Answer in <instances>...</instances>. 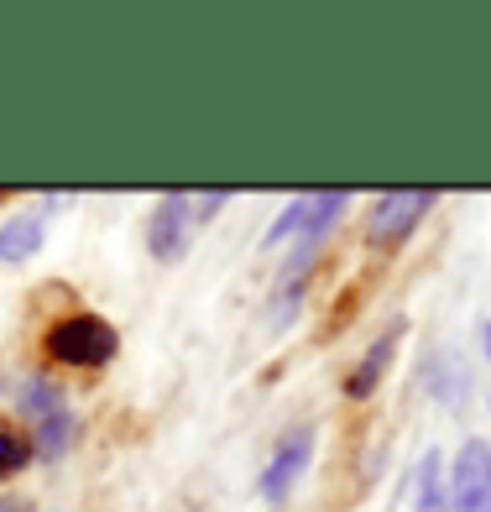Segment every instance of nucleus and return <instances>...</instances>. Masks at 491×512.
<instances>
[{"instance_id":"6e6552de","label":"nucleus","mask_w":491,"mask_h":512,"mask_svg":"<svg viewBox=\"0 0 491 512\" xmlns=\"http://www.w3.org/2000/svg\"><path fill=\"white\" fill-rule=\"evenodd\" d=\"M42 246V215H11L0 225V262H27Z\"/></svg>"},{"instance_id":"f257e3e1","label":"nucleus","mask_w":491,"mask_h":512,"mask_svg":"<svg viewBox=\"0 0 491 512\" xmlns=\"http://www.w3.org/2000/svg\"><path fill=\"white\" fill-rule=\"evenodd\" d=\"M115 330L100 319V314H68V319H58L53 330H48V351H53V361H63V366H79V371H95V366H105L110 356H115Z\"/></svg>"},{"instance_id":"9d476101","label":"nucleus","mask_w":491,"mask_h":512,"mask_svg":"<svg viewBox=\"0 0 491 512\" xmlns=\"http://www.w3.org/2000/svg\"><path fill=\"white\" fill-rule=\"evenodd\" d=\"M68 439H74V418H68V408L37 418V455H63Z\"/></svg>"},{"instance_id":"39448f33","label":"nucleus","mask_w":491,"mask_h":512,"mask_svg":"<svg viewBox=\"0 0 491 512\" xmlns=\"http://www.w3.org/2000/svg\"><path fill=\"white\" fill-rule=\"evenodd\" d=\"M345 189H335V194H303V199H293L283 215H277V225L267 230V241H288V236H319L324 225H330L340 209H345Z\"/></svg>"},{"instance_id":"2eb2a0df","label":"nucleus","mask_w":491,"mask_h":512,"mask_svg":"<svg viewBox=\"0 0 491 512\" xmlns=\"http://www.w3.org/2000/svg\"><path fill=\"white\" fill-rule=\"evenodd\" d=\"M0 512H21V507H16V502H0Z\"/></svg>"},{"instance_id":"7ed1b4c3","label":"nucleus","mask_w":491,"mask_h":512,"mask_svg":"<svg viewBox=\"0 0 491 512\" xmlns=\"http://www.w3.org/2000/svg\"><path fill=\"white\" fill-rule=\"evenodd\" d=\"M450 512H491V450L471 439L450 471Z\"/></svg>"},{"instance_id":"f03ea898","label":"nucleus","mask_w":491,"mask_h":512,"mask_svg":"<svg viewBox=\"0 0 491 512\" xmlns=\"http://www.w3.org/2000/svg\"><path fill=\"white\" fill-rule=\"evenodd\" d=\"M434 204V189H397V194H382L371 204V225H366V241L371 246H397L418 225V215Z\"/></svg>"},{"instance_id":"0eeeda50","label":"nucleus","mask_w":491,"mask_h":512,"mask_svg":"<svg viewBox=\"0 0 491 512\" xmlns=\"http://www.w3.org/2000/svg\"><path fill=\"white\" fill-rule=\"evenodd\" d=\"M397 335L403 330H387L377 345H371V351L361 356V366L350 371V382H345V392L350 398H371V392H377V382H382V371H387V361H392V351H397Z\"/></svg>"},{"instance_id":"f8f14e48","label":"nucleus","mask_w":491,"mask_h":512,"mask_svg":"<svg viewBox=\"0 0 491 512\" xmlns=\"http://www.w3.org/2000/svg\"><path fill=\"white\" fill-rule=\"evenodd\" d=\"M21 403H27V413H37V418H48V413L63 408V398H58V392L42 382V377H32L27 387H21Z\"/></svg>"},{"instance_id":"1a4fd4ad","label":"nucleus","mask_w":491,"mask_h":512,"mask_svg":"<svg viewBox=\"0 0 491 512\" xmlns=\"http://www.w3.org/2000/svg\"><path fill=\"white\" fill-rule=\"evenodd\" d=\"M413 512H450V492H444L439 455H424L413 471Z\"/></svg>"},{"instance_id":"20e7f679","label":"nucleus","mask_w":491,"mask_h":512,"mask_svg":"<svg viewBox=\"0 0 491 512\" xmlns=\"http://www.w3.org/2000/svg\"><path fill=\"white\" fill-rule=\"evenodd\" d=\"M309 455H314V429H309V424L288 429L283 439H277V450H272V465L262 471V497H267V502H288V492L298 486Z\"/></svg>"},{"instance_id":"423d86ee","label":"nucleus","mask_w":491,"mask_h":512,"mask_svg":"<svg viewBox=\"0 0 491 512\" xmlns=\"http://www.w3.org/2000/svg\"><path fill=\"white\" fill-rule=\"evenodd\" d=\"M194 230V194H162L152 215V256L157 262H178Z\"/></svg>"},{"instance_id":"ddd939ff","label":"nucleus","mask_w":491,"mask_h":512,"mask_svg":"<svg viewBox=\"0 0 491 512\" xmlns=\"http://www.w3.org/2000/svg\"><path fill=\"white\" fill-rule=\"evenodd\" d=\"M225 199H230L225 189H209V194H199V199H194V220H209V215H215V209H220Z\"/></svg>"},{"instance_id":"9b49d317","label":"nucleus","mask_w":491,"mask_h":512,"mask_svg":"<svg viewBox=\"0 0 491 512\" xmlns=\"http://www.w3.org/2000/svg\"><path fill=\"white\" fill-rule=\"evenodd\" d=\"M27 460H32V439L21 434V429H6V424H0V476H16Z\"/></svg>"},{"instance_id":"4468645a","label":"nucleus","mask_w":491,"mask_h":512,"mask_svg":"<svg viewBox=\"0 0 491 512\" xmlns=\"http://www.w3.org/2000/svg\"><path fill=\"white\" fill-rule=\"evenodd\" d=\"M481 340H486V356H491V324H486V330H481Z\"/></svg>"}]
</instances>
